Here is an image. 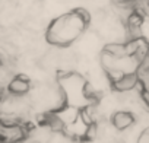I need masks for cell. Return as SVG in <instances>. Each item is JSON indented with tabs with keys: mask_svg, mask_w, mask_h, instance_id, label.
I'll return each mask as SVG.
<instances>
[{
	"mask_svg": "<svg viewBox=\"0 0 149 143\" xmlns=\"http://www.w3.org/2000/svg\"><path fill=\"white\" fill-rule=\"evenodd\" d=\"M89 127H91V124L82 117V114H79V117L73 123L67 124L63 131L66 133L69 140H86V134H88Z\"/></svg>",
	"mask_w": 149,
	"mask_h": 143,
	"instance_id": "cell-3",
	"label": "cell"
},
{
	"mask_svg": "<svg viewBox=\"0 0 149 143\" xmlns=\"http://www.w3.org/2000/svg\"><path fill=\"white\" fill-rule=\"evenodd\" d=\"M140 38L149 45V15L143 16L140 24Z\"/></svg>",
	"mask_w": 149,
	"mask_h": 143,
	"instance_id": "cell-8",
	"label": "cell"
},
{
	"mask_svg": "<svg viewBox=\"0 0 149 143\" xmlns=\"http://www.w3.org/2000/svg\"><path fill=\"white\" fill-rule=\"evenodd\" d=\"M114 92H129L133 91L136 88H139V78L137 73H126L123 76H120L118 79H116L114 82H111Z\"/></svg>",
	"mask_w": 149,
	"mask_h": 143,
	"instance_id": "cell-6",
	"label": "cell"
},
{
	"mask_svg": "<svg viewBox=\"0 0 149 143\" xmlns=\"http://www.w3.org/2000/svg\"><path fill=\"white\" fill-rule=\"evenodd\" d=\"M31 81L25 75H13V78L6 86V91L15 96H26L31 92Z\"/></svg>",
	"mask_w": 149,
	"mask_h": 143,
	"instance_id": "cell-5",
	"label": "cell"
},
{
	"mask_svg": "<svg viewBox=\"0 0 149 143\" xmlns=\"http://www.w3.org/2000/svg\"><path fill=\"white\" fill-rule=\"evenodd\" d=\"M89 15L84 9L60 15L47 28L45 38L48 44L57 48L69 47L84 34L89 24Z\"/></svg>",
	"mask_w": 149,
	"mask_h": 143,
	"instance_id": "cell-1",
	"label": "cell"
},
{
	"mask_svg": "<svg viewBox=\"0 0 149 143\" xmlns=\"http://www.w3.org/2000/svg\"><path fill=\"white\" fill-rule=\"evenodd\" d=\"M110 121L121 133V131H126V130H129L130 127H133L136 124V117H134V114L132 111L123 108V110H116L111 114Z\"/></svg>",
	"mask_w": 149,
	"mask_h": 143,
	"instance_id": "cell-4",
	"label": "cell"
},
{
	"mask_svg": "<svg viewBox=\"0 0 149 143\" xmlns=\"http://www.w3.org/2000/svg\"><path fill=\"white\" fill-rule=\"evenodd\" d=\"M57 85L64 96L66 104H70L73 107H78L82 110L84 107L92 104L88 94V82L86 79L76 73V72H60L57 75Z\"/></svg>",
	"mask_w": 149,
	"mask_h": 143,
	"instance_id": "cell-2",
	"label": "cell"
},
{
	"mask_svg": "<svg viewBox=\"0 0 149 143\" xmlns=\"http://www.w3.org/2000/svg\"><path fill=\"white\" fill-rule=\"evenodd\" d=\"M54 112H56V115L60 118V121H61V123L64 124V127H66L67 124L73 123L74 120L79 117L81 110H79L78 107L70 105V104H63V105H61L60 108H57Z\"/></svg>",
	"mask_w": 149,
	"mask_h": 143,
	"instance_id": "cell-7",
	"label": "cell"
}]
</instances>
